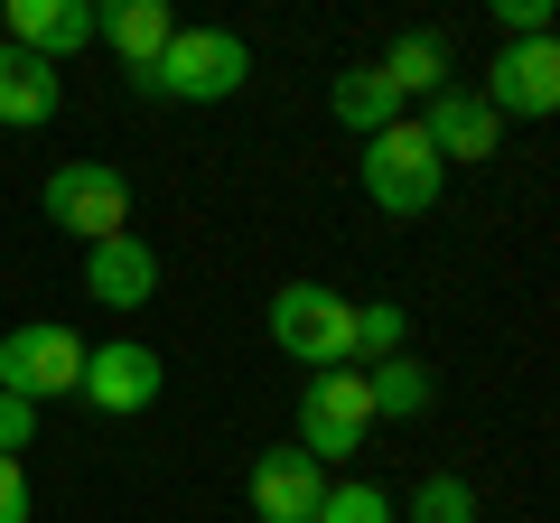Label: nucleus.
Segmentation results:
<instances>
[{
  "label": "nucleus",
  "instance_id": "23",
  "mask_svg": "<svg viewBox=\"0 0 560 523\" xmlns=\"http://www.w3.org/2000/svg\"><path fill=\"white\" fill-rule=\"evenodd\" d=\"M0 523H28V467L0 458Z\"/></svg>",
  "mask_w": 560,
  "mask_h": 523
},
{
  "label": "nucleus",
  "instance_id": "13",
  "mask_svg": "<svg viewBox=\"0 0 560 523\" xmlns=\"http://www.w3.org/2000/svg\"><path fill=\"white\" fill-rule=\"evenodd\" d=\"M10 47L66 66L75 47H94V0H10Z\"/></svg>",
  "mask_w": 560,
  "mask_h": 523
},
{
  "label": "nucleus",
  "instance_id": "7",
  "mask_svg": "<svg viewBox=\"0 0 560 523\" xmlns=\"http://www.w3.org/2000/svg\"><path fill=\"white\" fill-rule=\"evenodd\" d=\"M477 103H486L495 121H541V113H560V47H551V38L495 47V66H486Z\"/></svg>",
  "mask_w": 560,
  "mask_h": 523
},
{
  "label": "nucleus",
  "instance_id": "14",
  "mask_svg": "<svg viewBox=\"0 0 560 523\" xmlns=\"http://www.w3.org/2000/svg\"><path fill=\"white\" fill-rule=\"evenodd\" d=\"M57 113V66L28 57V47H0V121L10 131H38Z\"/></svg>",
  "mask_w": 560,
  "mask_h": 523
},
{
  "label": "nucleus",
  "instance_id": "10",
  "mask_svg": "<svg viewBox=\"0 0 560 523\" xmlns=\"http://www.w3.org/2000/svg\"><path fill=\"white\" fill-rule=\"evenodd\" d=\"M318 496H327V467L308 449H261L253 458V514L261 523H308Z\"/></svg>",
  "mask_w": 560,
  "mask_h": 523
},
{
  "label": "nucleus",
  "instance_id": "21",
  "mask_svg": "<svg viewBox=\"0 0 560 523\" xmlns=\"http://www.w3.org/2000/svg\"><path fill=\"white\" fill-rule=\"evenodd\" d=\"M495 38H551V0H495Z\"/></svg>",
  "mask_w": 560,
  "mask_h": 523
},
{
  "label": "nucleus",
  "instance_id": "15",
  "mask_svg": "<svg viewBox=\"0 0 560 523\" xmlns=\"http://www.w3.org/2000/svg\"><path fill=\"white\" fill-rule=\"evenodd\" d=\"M355 374H364L374 421H420V411H430V364L420 356H383V364H355Z\"/></svg>",
  "mask_w": 560,
  "mask_h": 523
},
{
  "label": "nucleus",
  "instance_id": "8",
  "mask_svg": "<svg viewBox=\"0 0 560 523\" xmlns=\"http://www.w3.org/2000/svg\"><path fill=\"white\" fill-rule=\"evenodd\" d=\"M160 383H168V364L150 356V346L121 337V346H84V383H75V393L94 411H150V403H160Z\"/></svg>",
  "mask_w": 560,
  "mask_h": 523
},
{
  "label": "nucleus",
  "instance_id": "16",
  "mask_svg": "<svg viewBox=\"0 0 560 523\" xmlns=\"http://www.w3.org/2000/svg\"><path fill=\"white\" fill-rule=\"evenodd\" d=\"M327 113H337L346 131H364V141H374V131H393V121H401V94L374 75V66H346V75L327 84Z\"/></svg>",
  "mask_w": 560,
  "mask_h": 523
},
{
  "label": "nucleus",
  "instance_id": "20",
  "mask_svg": "<svg viewBox=\"0 0 560 523\" xmlns=\"http://www.w3.org/2000/svg\"><path fill=\"white\" fill-rule=\"evenodd\" d=\"M308 523H393V496H383V486H364V477H355V486H327Z\"/></svg>",
  "mask_w": 560,
  "mask_h": 523
},
{
  "label": "nucleus",
  "instance_id": "18",
  "mask_svg": "<svg viewBox=\"0 0 560 523\" xmlns=\"http://www.w3.org/2000/svg\"><path fill=\"white\" fill-rule=\"evenodd\" d=\"M401 337H411V309L401 300H355V364L401 356Z\"/></svg>",
  "mask_w": 560,
  "mask_h": 523
},
{
  "label": "nucleus",
  "instance_id": "6",
  "mask_svg": "<svg viewBox=\"0 0 560 523\" xmlns=\"http://www.w3.org/2000/svg\"><path fill=\"white\" fill-rule=\"evenodd\" d=\"M364 430H374V403H364V374H355V364L308 374V393H300V449H308V458H318V467L355 458Z\"/></svg>",
  "mask_w": 560,
  "mask_h": 523
},
{
  "label": "nucleus",
  "instance_id": "1",
  "mask_svg": "<svg viewBox=\"0 0 560 523\" xmlns=\"http://www.w3.org/2000/svg\"><path fill=\"white\" fill-rule=\"evenodd\" d=\"M271 346H280V356H300L308 374L355 364V300L327 290V281H280V300H271Z\"/></svg>",
  "mask_w": 560,
  "mask_h": 523
},
{
  "label": "nucleus",
  "instance_id": "2",
  "mask_svg": "<svg viewBox=\"0 0 560 523\" xmlns=\"http://www.w3.org/2000/svg\"><path fill=\"white\" fill-rule=\"evenodd\" d=\"M243 75H253V47H243L234 28H178V38L160 47V66L140 75V94H160V103H224V94H243Z\"/></svg>",
  "mask_w": 560,
  "mask_h": 523
},
{
  "label": "nucleus",
  "instance_id": "4",
  "mask_svg": "<svg viewBox=\"0 0 560 523\" xmlns=\"http://www.w3.org/2000/svg\"><path fill=\"white\" fill-rule=\"evenodd\" d=\"M47 224L75 234L84 253L113 243V234H131V178H121L113 160H66L57 178H47Z\"/></svg>",
  "mask_w": 560,
  "mask_h": 523
},
{
  "label": "nucleus",
  "instance_id": "17",
  "mask_svg": "<svg viewBox=\"0 0 560 523\" xmlns=\"http://www.w3.org/2000/svg\"><path fill=\"white\" fill-rule=\"evenodd\" d=\"M374 75L393 84L401 103H411V94H448V47L430 38V28H411V38H393V47H383V66H374Z\"/></svg>",
  "mask_w": 560,
  "mask_h": 523
},
{
  "label": "nucleus",
  "instance_id": "19",
  "mask_svg": "<svg viewBox=\"0 0 560 523\" xmlns=\"http://www.w3.org/2000/svg\"><path fill=\"white\" fill-rule=\"evenodd\" d=\"M411 523H477V486L467 477H420L411 486Z\"/></svg>",
  "mask_w": 560,
  "mask_h": 523
},
{
  "label": "nucleus",
  "instance_id": "3",
  "mask_svg": "<svg viewBox=\"0 0 560 523\" xmlns=\"http://www.w3.org/2000/svg\"><path fill=\"white\" fill-rule=\"evenodd\" d=\"M440 187H448V168H440V150L420 141L411 113H401L393 131H374V141H364V197H374L383 216H430V206H440Z\"/></svg>",
  "mask_w": 560,
  "mask_h": 523
},
{
  "label": "nucleus",
  "instance_id": "11",
  "mask_svg": "<svg viewBox=\"0 0 560 523\" xmlns=\"http://www.w3.org/2000/svg\"><path fill=\"white\" fill-rule=\"evenodd\" d=\"M94 38L113 47L121 66H131V84L160 66V47L178 38V20H168V0H94Z\"/></svg>",
  "mask_w": 560,
  "mask_h": 523
},
{
  "label": "nucleus",
  "instance_id": "5",
  "mask_svg": "<svg viewBox=\"0 0 560 523\" xmlns=\"http://www.w3.org/2000/svg\"><path fill=\"white\" fill-rule=\"evenodd\" d=\"M84 383V337L57 318H28L0 337V393H20V403H57Z\"/></svg>",
  "mask_w": 560,
  "mask_h": 523
},
{
  "label": "nucleus",
  "instance_id": "9",
  "mask_svg": "<svg viewBox=\"0 0 560 523\" xmlns=\"http://www.w3.org/2000/svg\"><path fill=\"white\" fill-rule=\"evenodd\" d=\"M420 141L440 150V168H477L504 150V121L486 113L467 84H448V94H430V113H420Z\"/></svg>",
  "mask_w": 560,
  "mask_h": 523
},
{
  "label": "nucleus",
  "instance_id": "22",
  "mask_svg": "<svg viewBox=\"0 0 560 523\" xmlns=\"http://www.w3.org/2000/svg\"><path fill=\"white\" fill-rule=\"evenodd\" d=\"M28 430H38V403H20V393H0V458H20Z\"/></svg>",
  "mask_w": 560,
  "mask_h": 523
},
{
  "label": "nucleus",
  "instance_id": "12",
  "mask_svg": "<svg viewBox=\"0 0 560 523\" xmlns=\"http://www.w3.org/2000/svg\"><path fill=\"white\" fill-rule=\"evenodd\" d=\"M84 290H94L103 309H150L160 300V253H150L140 234L94 243V253H84Z\"/></svg>",
  "mask_w": 560,
  "mask_h": 523
}]
</instances>
